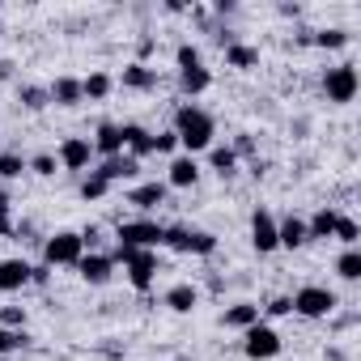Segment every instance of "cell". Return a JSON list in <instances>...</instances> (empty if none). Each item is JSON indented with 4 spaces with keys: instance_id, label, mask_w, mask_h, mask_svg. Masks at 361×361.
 Segmentation results:
<instances>
[{
    "instance_id": "obj_35",
    "label": "cell",
    "mask_w": 361,
    "mask_h": 361,
    "mask_svg": "<svg viewBox=\"0 0 361 361\" xmlns=\"http://www.w3.org/2000/svg\"><path fill=\"white\" fill-rule=\"evenodd\" d=\"M26 170H35L39 178H51V174L60 170V161H56V153H35V157L26 161Z\"/></svg>"
},
{
    "instance_id": "obj_40",
    "label": "cell",
    "mask_w": 361,
    "mask_h": 361,
    "mask_svg": "<svg viewBox=\"0 0 361 361\" xmlns=\"http://www.w3.org/2000/svg\"><path fill=\"white\" fill-rule=\"evenodd\" d=\"M230 149H234V157H251V161H255V140H251V132H238Z\"/></svg>"
},
{
    "instance_id": "obj_42",
    "label": "cell",
    "mask_w": 361,
    "mask_h": 361,
    "mask_svg": "<svg viewBox=\"0 0 361 361\" xmlns=\"http://www.w3.org/2000/svg\"><path fill=\"white\" fill-rule=\"evenodd\" d=\"M51 281V268L47 264H30V285H47Z\"/></svg>"
},
{
    "instance_id": "obj_16",
    "label": "cell",
    "mask_w": 361,
    "mask_h": 361,
    "mask_svg": "<svg viewBox=\"0 0 361 361\" xmlns=\"http://www.w3.org/2000/svg\"><path fill=\"white\" fill-rule=\"evenodd\" d=\"M119 132H123V153H128V157H136V161L153 157V132H149V128H140V123H119Z\"/></svg>"
},
{
    "instance_id": "obj_34",
    "label": "cell",
    "mask_w": 361,
    "mask_h": 361,
    "mask_svg": "<svg viewBox=\"0 0 361 361\" xmlns=\"http://www.w3.org/2000/svg\"><path fill=\"white\" fill-rule=\"evenodd\" d=\"M331 238H340L344 247H357V238H361V226H357L353 217H344V213H340V217H336V230H331Z\"/></svg>"
},
{
    "instance_id": "obj_6",
    "label": "cell",
    "mask_w": 361,
    "mask_h": 361,
    "mask_svg": "<svg viewBox=\"0 0 361 361\" xmlns=\"http://www.w3.org/2000/svg\"><path fill=\"white\" fill-rule=\"evenodd\" d=\"M243 353L251 357V361H272V357H281V331L272 327V323H251L247 331H243Z\"/></svg>"
},
{
    "instance_id": "obj_31",
    "label": "cell",
    "mask_w": 361,
    "mask_h": 361,
    "mask_svg": "<svg viewBox=\"0 0 361 361\" xmlns=\"http://www.w3.org/2000/svg\"><path fill=\"white\" fill-rule=\"evenodd\" d=\"M174 64H178V73L204 68V60H200V47H196V43H178V47H174Z\"/></svg>"
},
{
    "instance_id": "obj_36",
    "label": "cell",
    "mask_w": 361,
    "mask_h": 361,
    "mask_svg": "<svg viewBox=\"0 0 361 361\" xmlns=\"http://www.w3.org/2000/svg\"><path fill=\"white\" fill-rule=\"evenodd\" d=\"M22 344H30V336H26V331H9V327H0V357H5V353H18Z\"/></svg>"
},
{
    "instance_id": "obj_5",
    "label": "cell",
    "mask_w": 361,
    "mask_h": 361,
    "mask_svg": "<svg viewBox=\"0 0 361 361\" xmlns=\"http://www.w3.org/2000/svg\"><path fill=\"white\" fill-rule=\"evenodd\" d=\"M161 221H153V217H132V221H123L119 230H115V243H123V247H132V251H157L161 247Z\"/></svg>"
},
{
    "instance_id": "obj_38",
    "label": "cell",
    "mask_w": 361,
    "mask_h": 361,
    "mask_svg": "<svg viewBox=\"0 0 361 361\" xmlns=\"http://www.w3.org/2000/svg\"><path fill=\"white\" fill-rule=\"evenodd\" d=\"M259 314H268V319H285V314H293V302H289V293H281V298H272L268 306H259Z\"/></svg>"
},
{
    "instance_id": "obj_24",
    "label": "cell",
    "mask_w": 361,
    "mask_h": 361,
    "mask_svg": "<svg viewBox=\"0 0 361 361\" xmlns=\"http://www.w3.org/2000/svg\"><path fill=\"white\" fill-rule=\"evenodd\" d=\"M336 217H340V213L323 204V209H319V213L306 221V238H310V243H323V238H331V230H336Z\"/></svg>"
},
{
    "instance_id": "obj_9",
    "label": "cell",
    "mask_w": 361,
    "mask_h": 361,
    "mask_svg": "<svg viewBox=\"0 0 361 361\" xmlns=\"http://www.w3.org/2000/svg\"><path fill=\"white\" fill-rule=\"evenodd\" d=\"M123 272H128V285H132L136 293H149V289L157 285V251H136Z\"/></svg>"
},
{
    "instance_id": "obj_22",
    "label": "cell",
    "mask_w": 361,
    "mask_h": 361,
    "mask_svg": "<svg viewBox=\"0 0 361 361\" xmlns=\"http://www.w3.org/2000/svg\"><path fill=\"white\" fill-rule=\"evenodd\" d=\"M119 85L123 90H157V68H149V64H128L123 68V77H119Z\"/></svg>"
},
{
    "instance_id": "obj_26",
    "label": "cell",
    "mask_w": 361,
    "mask_h": 361,
    "mask_svg": "<svg viewBox=\"0 0 361 361\" xmlns=\"http://www.w3.org/2000/svg\"><path fill=\"white\" fill-rule=\"evenodd\" d=\"M111 90H115V77H111V73H102V68H98V73H90V77L81 81V94H85L90 102H102V98H111Z\"/></svg>"
},
{
    "instance_id": "obj_41",
    "label": "cell",
    "mask_w": 361,
    "mask_h": 361,
    "mask_svg": "<svg viewBox=\"0 0 361 361\" xmlns=\"http://www.w3.org/2000/svg\"><path fill=\"white\" fill-rule=\"evenodd\" d=\"M81 234V247L85 251H98L102 247V226H85V230H77Z\"/></svg>"
},
{
    "instance_id": "obj_32",
    "label": "cell",
    "mask_w": 361,
    "mask_h": 361,
    "mask_svg": "<svg viewBox=\"0 0 361 361\" xmlns=\"http://www.w3.org/2000/svg\"><path fill=\"white\" fill-rule=\"evenodd\" d=\"M310 43H314V47H327V51H336V47H348V30H340V26H327V30H314V35H310Z\"/></svg>"
},
{
    "instance_id": "obj_8",
    "label": "cell",
    "mask_w": 361,
    "mask_h": 361,
    "mask_svg": "<svg viewBox=\"0 0 361 361\" xmlns=\"http://www.w3.org/2000/svg\"><path fill=\"white\" fill-rule=\"evenodd\" d=\"M56 161H60V170L90 174V166H94L98 157H94V145H90V136H64V140H60V149H56Z\"/></svg>"
},
{
    "instance_id": "obj_28",
    "label": "cell",
    "mask_w": 361,
    "mask_h": 361,
    "mask_svg": "<svg viewBox=\"0 0 361 361\" xmlns=\"http://www.w3.org/2000/svg\"><path fill=\"white\" fill-rule=\"evenodd\" d=\"M209 166H213L221 178H230V174L238 170V157H234V149H230V145H213V149H209Z\"/></svg>"
},
{
    "instance_id": "obj_7",
    "label": "cell",
    "mask_w": 361,
    "mask_h": 361,
    "mask_svg": "<svg viewBox=\"0 0 361 361\" xmlns=\"http://www.w3.org/2000/svg\"><path fill=\"white\" fill-rule=\"evenodd\" d=\"M357 90H361L357 64H336V68H327V73H323V94H327V102L344 106V102H353V98H357Z\"/></svg>"
},
{
    "instance_id": "obj_43",
    "label": "cell",
    "mask_w": 361,
    "mask_h": 361,
    "mask_svg": "<svg viewBox=\"0 0 361 361\" xmlns=\"http://www.w3.org/2000/svg\"><path fill=\"white\" fill-rule=\"evenodd\" d=\"M13 73H18L13 60H0V81H13Z\"/></svg>"
},
{
    "instance_id": "obj_11",
    "label": "cell",
    "mask_w": 361,
    "mask_h": 361,
    "mask_svg": "<svg viewBox=\"0 0 361 361\" xmlns=\"http://www.w3.org/2000/svg\"><path fill=\"white\" fill-rule=\"evenodd\" d=\"M77 276H81L85 285H106V281L115 276V264H111L106 251H85V255L77 259Z\"/></svg>"
},
{
    "instance_id": "obj_20",
    "label": "cell",
    "mask_w": 361,
    "mask_h": 361,
    "mask_svg": "<svg viewBox=\"0 0 361 361\" xmlns=\"http://www.w3.org/2000/svg\"><path fill=\"white\" fill-rule=\"evenodd\" d=\"M161 302H166V306H170L174 314H192V310L200 306V289H196L192 281H183V285H170Z\"/></svg>"
},
{
    "instance_id": "obj_19",
    "label": "cell",
    "mask_w": 361,
    "mask_h": 361,
    "mask_svg": "<svg viewBox=\"0 0 361 361\" xmlns=\"http://www.w3.org/2000/svg\"><path fill=\"white\" fill-rule=\"evenodd\" d=\"M30 285V264L26 259H0V293H18Z\"/></svg>"
},
{
    "instance_id": "obj_21",
    "label": "cell",
    "mask_w": 361,
    "mask_h": 361,
    "mask_svg": "<svg viewBox=\"0 0 361 361\" xmlns=\"http://www.w3.org/2000/svg\"><path fill=\"white\" fill-rule=\"evenodd\" d=\"M264 314H259V306L255 302H234V306H226L221 310V323L226 327H234V331H247L251 323H259Z\"/></svg>"
},
{
    "instance_id": "obj_25",
    "label": "cell",
    "mask_w": 361,
    "mask_h": 361,
    "mask_svg": "<svg viewBox=\"0 0 361 361\" xmlns=\"http://www.w3.org/2000/svg\"><path fill=\"white\" fill-rule=\"evenodd\" d=\"M178 90H183L188 98H200L213 90V73L209 68H192V73H178Z\"/></svg>"
},
{
    "instance_id": "obj_4",
    "label": "cell",
    "mask_w": 361,
    "mask_h": 361,
    "mask_svg": "<svg viewBox=\"0 0 361 361\" xmlns=\"http://www.w3.org/2000/svg\"><path fill=\"white\" fill-rule=\"evenodd\" d=\"M289 302H293V314H302V319H331L340 306L336 289H327V285H302Z\"/></svg>"
},
{
    "instance_id": "obj_37",
    "label": "cell",
    "mask_w": 361,
    "mask_h": 361,
    "mask_svg": "<svg viewBox=\"0 0 361 361\" xmlns=\"http://www.w3.org/2000/svg\"><path fill=\"white\" fill-rule=\"evenodd\" d=\"M0 327L22 331L26 327V306H5V310H0Z\"/></svg>"
},
{
    "instance_id": "obj_13",
    "label": "cell",
    "mask_w": 361,
    "mask_h": 361,
    "mask_svg": "<svg viewBox=\"0 0 361 361\" xmlns=\"http://www.w3.org/2000/svg\"><path fill=\"white\" fill-rule=\"evenodd\" d=\"M166 196H170V188H166V183H157V178H153V183H136V188H128V192H123V200H128L132 209H140V213L161 209V204H166Z\"/></svg>"
},
{
    "instance_id": "obj_39",
    "label": "cell",
    "mask_w": 361,
    "mask_h": 361,
    "mask_svg": "<svg viewBox=\"0 0 361 361\" xmlns=\"http://www.w3.org/2000/svg\"><path fill=\"white\" fill-rule=\"evenodd\" d=\"M178 149V136L166 128V132H153V153H174Z\"/></svg>"
},
{
    "instance_id": "obj_23",
    "label": "cell",
    "mask_w": 361,
    "mask_h": 361,
    "mask_svg": "<svg viewBox=\"0 0 361 361\" xmlns=\"http://www.w3.org/2000/svg\"><path fill=\"white\" fill-rule=\"evenodd\" d=\"M226 64L238 68V73L259 68V47H251V43H230V47H226Z\"/></svg>"
},
{
    "instance_id": "obj_10",
    "label": "cell",
    "mask_w": 361,
    "mask_h": 361,
    "mask_svg": "<svg viewBox=\"0 0 361 361\" xmlns=\"http://www.w3.org/2000/svg\"><path fill=\"white\" fill-rule=\"evenodd\" d=\"M251 247H255L259 255L281 251V247H276V217H272L268 209H255V213H251Z\"/></svg>"
},
{
    "instance_id": "obj_29",
    "label": "cell",
    "mask_w": 361,
    "mask_h": 361,
    "mask_svg": "<svg viewBox=\"0 0 361 361\" xmlns=\"http://www.w3.org/2000/svg\"><path fill=\"white\" fill-rule=\"evenodd\" d=\"M336 276H340V281H361V251H357V247H344V251H340Z\"/></svg>"
},
{
    "instance_id": "obj_1",
    "label": "cell",
    "mask_w": 361,
    "mask_h": 361,
    "mask_svg": "<svg viewBox=\"0 0 361 361\" xmlns=\"http://www.w3.org/2000/svg\"><path fill=\"white\" fill-rule=\"evenodd\" d=\"M170 132L178 136V149H183L188 157L209 153V149L217 145V119H213L204 106H196V102L174 106V123H170Z\"/></svg>"
},
{
    "instance_id": "obj_33",
    "label": "cell",
    "mask_w": 361,
    "mask_h": 361,
    "mask_svg": "<svg viewBox=\"0 0 361 361\" xmlns=\"http://www.w3.org/2000/svg\"><path fill=\"white\" fill-rule=\"evenodd\" d=\"M26 174V157L22 153H0V183H13Z\"/></svg>"
},
{
    "instance_id": "obj_17",
    "label": "cell",
    "mask_w": 361,
    "mask_h": 361,
    "mask_svg": "<svg viewBox=\"0 0 361 361\" xmlns=\"http://www.w3.org/2000/svg\"><path fill=\"white\" fill-rule=\"evenodd\" d=\"M47 94H51V106H64V111H73V106H81V102H85L81 81H77V77H56V81L47 85Z\"/></svg>"
},
{
    "instance_id": "obj_2",
    "label": "cell",
    "mask_w": 361,
    "mask_h": 361,
    "mask_svg": "<svg viewBox=\"0 0 361 361\" xmlns=\"http://www.w3.org/2000/svg\"><path fill=\"white\" fill-rule=\"evenodd\" d=\"M161 247H170L178 255H213L217 251V234L196 230V226H166L161 230Z\"/></svg>"
},
{
    "instance_id": "obj_18",
    "label": "cell",
    "mask_w": 361,
    "mask_h": 361,
    "mask_svg": "<svg viewBox=\"0 0 361 361\" xmlns=\"http://www.w3.org/2000/svg\"><path fill=\"white\" fill-rule=\"evenodd\" d=\"M306 243H310V238H306V221H302V217L289 213V217L276 221V247H285V251H302Z\"/></svg>"
},
{
    "instance_id": "obj_3",
    "label": "cell",
    "mask_w": 361,
    "mask_h": 361,
    "mask_svg": "<svg viewBox=\"0 0 361 361\" xmlns=\"http://www.w3.org/2000/svg\"><path fill=\"white\" fill-rule=\"evenodd\" d=\"M81 255H85V247H81L77 230H56L43 238V264L47 268H77Z\"/></svg>"
},
{
    "instance_id": "obj_30",
    "label": "cell",
    "mask_w": 361,
    "mask_h": 361,
    "mask_svg": "<svg viewBox=\"0 0 361 361\" xmlns=\"http://www.w3.org/2000/svg\"><path fill=\"white\" fill-rule=\"evenodd\" d=\"M106 196H111V183L90 170V174L81 178V200H85V204H98V200H106Z\"/></svg>"
},
{
    "instance_id": "obj_12",
    "label": "cell",
    "mask_w": 361,
    "mask_h": 361,
    "mask_svg": "<svg viewBox=\"0 0 361 361\" xmlns=\"http://www.w3.org/2000/svg\"><path fill=\"white\" fill-rule=\"evenodd\" d=\"M196 183H200V166H196V157L174 153V157H170V166H166V188L188 192V188H196Z\"/></svg>"
},
{
    "instance_id": "obj_27",
    "label": "cell",
    "mask_w": 361,
    "mask_h": 361,
    "mask_svg": "<svg viewBox=\"0 0 361 361\" xmlns=\"http://www.w3.org/2000/svg\"><path fill=\"white\" fill-rule=\"evenodd\" d=\"M18 102L26 106V111H43V106H51V94H47V85H18Z\"/></svg>"
},
{
    "instance_id": "obj_15",
    "label": "cell",
    "mask_w": 361,
    "mask_h": 361,
    "mask_svg": "<svg viewBox=\"0 0 361 361\" xmlns=\"http://www.w3.org/2000/svg\"><path fill=\"white\" fill-rule=\"evenodd\" d=\"M90 145H94V157H98V161H106V157H119V153H123V132H119V123L102 119V123L94 128Z\"/></svg>"
},
{
    "instance_id": "obj_14",
    "label": "cell",
    "mask_w": 361,
    "mask_h": 361,
    "mask_svg": "<svg viewBox=\"0 0 361 361\" xmlns=\"http://www.w3.org/2000/svg\"><path fill=\"white\" fill-rule=\"evenodd\" d=\"M94 174H98V178H106L111 188H115V183H132V178L140 174V161H136V157H128V153H119V157L98 161V166H94Z\"/></svg>"
}]
</instances>
